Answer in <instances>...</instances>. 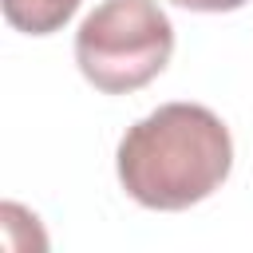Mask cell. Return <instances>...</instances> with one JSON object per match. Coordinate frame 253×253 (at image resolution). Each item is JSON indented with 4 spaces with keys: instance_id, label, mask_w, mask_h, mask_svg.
I'll return each mask as SVG.
<instances>
[{
    "instance_id": "277c9868",
    "label": "cell",
    "mask_w": 253,
    "mask_h": 253,
    "mask_svg": "<svg viewBox=\"0 0 253 253\" xmlns=\"http://www.w3.org/2000/svg\"><path fill=\"white\" fill-rule=\"evenodd\" d=\"M170 4L190 8V12H233V8H241L249 0H170Z\"/></svg>"
},
{
    "instance_id": "3957f363",
    "label": "cell",
    "mask_w": 253,
    "mask_h": 253,
    "mask_svg": "<svg viewBox=\"0 0 253 253\" xmlns=\"http://www.w3.org/2000/svg\"><path fill=\"white\" fill-rule=\"evenodd\" d=\"M4 4V20L24 32V36H51L59 32L83 0H0Z\"/></svg>"
},
{
    "instance_id": "6da1fadb",
    "label": "cell",
    "mask_w": 253,
    "mask_h": 253,
    "mask_svg": "<svg viewBox=\"0 0 253 253\" xmlns=\"http://www.w3.org/2000/svg\"><path fill=\"white\" fill-rule=\"evenodd\" d=\"M115 170L138 206L178 213L221 190L233 170V138L210 107L162 103L126 126Z\"/></svg>"
},
{
    "instance_id": "7a4b0ae2",
    "label": "cell",
    "mask_w": 253,
    "mask_h": 253,
    "mask_svg": "<svg viewBox=\"0 0 253 253\" xmlns=\"http://www.w3.org/2000/svg\"><path fill=\"white\" fill-rule=\"evenodd\" d=\"M174 55V24L154 0H103L75 32V63L103 95H130Z\"/></svg>"
}]
</instances>
